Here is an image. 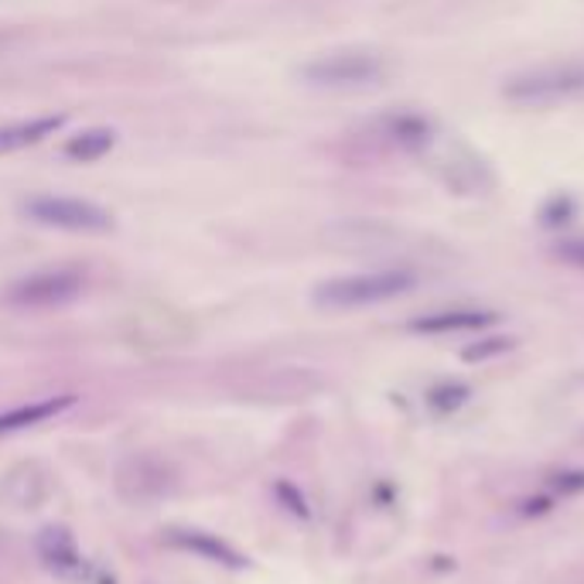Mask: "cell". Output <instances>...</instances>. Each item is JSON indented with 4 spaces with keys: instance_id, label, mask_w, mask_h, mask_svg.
I'll return each mask as SVG.
<instances>
[{
    "instance_id": "30bf717a",
    "label": "cell",
    "mask_w": 584,
    "mask_h": 584,
    "mask_svg": "<svg viewBox=\"0 0 584 584\" xmlns=\"http://www.w3.org/2000/svg\"><path fill=\"white\" fill-rule=\"evenodd\" d=\"M560 261L571 264V267H581L584 270V240H564V243H557L554 250Z\"/></svg>"
},
{
    "instance_id": "9c48e42d",
    "label": "cell",
    "mask_w": 584,
    "mask_h": 584,
    "mask_svg": "<svg viewBox=\"0 0 584 584\" xmlns=\"http://www.w3.org/2000/svg\"><path fill=\"white\" fill-rule=\"evenodd\" d=\"M485 315H441V318H431V321H420L428 325V329H458V325H482Z\"/></svg>"
},
{
    "instance_id": "8992f818",
    "label": "cell",
    "mask_w": 584,
    "mask_h": 584,
    "mask_svg": "<svg viewBox=\"0 0 584 584\" xmlns=\"http://www.w3.org/2000/svg\"><path fill=\"white\" fill-rule=\"evenodd\" d=\"M59 127H62V116H38V120H28V124H8L0 127V151L31 148L38 140L52 137Z\"/></svg>"
},
{
    "instance_id": "52a82bcc",
    "label": "cell",
    "mask_w": 584,
    "mask_h": 584,
    "mask_svg": "<svg viewBox=\"0 0 584 584\" xmlns=\"http://www.w3.org/2000/svg\"><path fill=\"white\" fill-rule=\"evenodd\" d=\"M68 404H73V396H62V401H41V404H31V407H17V410L0 417V434H11V431H21V428L41 424L45 417H55Z\"/></svg>"
},
{
    "instance_id": "ba28073f",
    "label": "cell",
    "mask_w": 584,
    "mask_h": 584,
    "mask_svg": "<svg viewBox=\"0 0 584 584\" xmlns=\"http://www.w3.org/2000/svg\"><path fill=\"white\" fill-rule=\"evenodd\" d=\"M113 144H116V134H113V130H86V134H79V137L68 140L65 154L73 157V161H97V157H103Z\"/></svg>"
},
{
    "instance_id": "5b68a950",
    "label": "cell",
    "mask_w": 584,
    "mask_h": 584,
    "mask_svg": "<svg viewBox=\"0 0 584 584\" xmlns=\"http://www.w3.org/2000/svg\"><path fill=\"white\" fill-rule=\"evenodd\" d=\"M25 216L38 226H55V229H68V232H106L113 226V216L106 208L82 202V199H65V195L28 199Z\"/></svg>"
},
{
    "instance_id": "277c9868",
    "label": "cell",
    "mask_w": 584,
    "mask_h": 584,
    "mask_svg": "<svg viewBox=\"0 0 584 584\" xmlns=\"http://www.w3.org/2000/svg\"><path fill=\"white\" fill-rule=\"evenodd\" d=\"M86 291V274L76 267H55V270H38L8 291V305L14 308H59L76 301Z\"/></svg>"
},
{
    "instance_id": "3957f363",
    "label": "cell",
    "mask_w": 584,
    "mask_h": 584,
    "mask_svg": "<svg viewBox=\"0 0 584 584\" xmlns=\"http://www.w3.org/2000/svg\"><path fill=\"white\" fill-rule=\"evenodd\" d=\"M312 86L321 89H366L386 76V62L377 52H332L301 68Z\"/></svg>"
},
{
    "instance_id": "6da1fadb",
    "label": "cell",
    "mask_w": 584,
    "mask_h": 584,
    "mask_svg": "<svg viewBox=\"0 0 584 584\" xmlns=\"http://www.w3.org/2000/svg\"><path fill=\"white\" fill-rule=\"evenodd\" d=\"M417 284L410 270H369V274H348L325 280L315 291V301L325 308H366L380 305V301L401 297Z\"/></svg>"
},
{
    "instance_id": "7a4b0ae2",
    "label": "cell",
    "mask_w": 584,
    "mask_h": 584,
    "mask_svg": "<svg viewBox=\"0 0 584 584\" xmlns=\"http://www.w3.org/2000/svg\"><path fill=\"white\" fill-rule=\"evenodd\" d=\"M503 97L517 106H554L584 97V62L541 65L530 73L512 76L503 86Z\"/></svg>"
}]
</instances>
